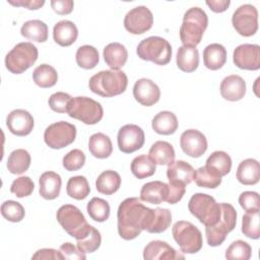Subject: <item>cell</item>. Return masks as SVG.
Here are the masks:
<instances>
[{
    "instance_id": "cell-1",
    "label": "cell",
    "mask_w": 260,
    "mask_h": 260,
    "mask_svg": "<svg viewBox=\"0 0 260 260\" xmlns=\"http://www.w3.org/2000/svg\"><path fill=\"white\" fill-rule=\"evenodd\" d=\"M153 209L146 207L136 197L126 198L118 207V233L124 240L137 238L150 224Z\"/></svg>"
},
{
    "instance_id": "cell-2",
    "label": "cell",
    "mask_w": 260,
    "mask_h": 260,
    "mask_svg": "<svg viewBox=\"0 0 260 260\" xmlns=\"http://www.w3.org/2000/svg\"><path fill=\"white\" fill-rule=\"evenodd\" d=\"M127 85V75L121 70L100 71L92 75L88 81L89 89L104 98H112L123 93Z\"/></svg>"
},
{
    "instance_id": "cell-3",
    "label": "cell",
    "mask_w": 260,
    "mask_h": 260,
    "mask_svg": "<svg viewBox=\"0 0 260 260\" xmlns=\"http://www.w3.org/2000/svg\"><path fill=\"white\" fill-rule=\"evenodd\" d=\"M208 24L205 11L199 7L189 8L184 16L180 27V39L183 46L196 47L203 37Z\"/></svg>"
},
{
    "instance_id": "cell-4",
    "label": "cell",
    "mask_w": 260,
    "mask_h": 260,
    "mask_svg": "<svg viewBox=\"0 0 260 260\" xmlns=\"http://www.w3.org/2000/svg\"><path fill=\"white\" fill-rule=\"evenodd\" d=\"M189 211L205 226H213L221 215L220 204L215 199L204 193H195L188 203Z\"/></svg>"
},
{
    "instance_id": "cell-5",
    "label": "cell",
    "mask_w": 260,
    "mask_h": 260,
    "mask_svg": "<svg viewBox=\"0 0 260 260\" xmlns=\"http://www.w3.org/2000/svg\"><path fill=\"white\" fill-rule=\"evenodd\" d=\"M56 216L63 230L76 240L85 237L91 229V225L87 223L82 212L75 205H62L58 209Z\"/></svg>"
},
{
    "instance_id": "cell-6",
    "label": "cell",
    "mask_w": 260,
    "mask_h": 260,
    "mask_svg": "<svg viewBox=\"0 0 260 260\" xmlns=\"http://www.w3.org/2000/svg\"><path fill=\"white\" fill-rule=\"evenodd\" d=\"M136 54L142 60L151 61L157 65H167L172 58V47L166 39L153 36L138 44Z\"/></svg>"
},
{
    "instance_id": "cell-7",
    "label": "cell",
    "mask_w": 260,
    "mask_h": 260,
    "mask_svg": "<svg viewBox=\"0 0 260 260\" xmlns=\"http://www.w3.org/2000/svg\"><path fill=\"white\" fill-rule=\"evenodd\" d=\"M67 114L86 125H93L102 120L104 110L100 103L90 98L75 96L68 104Z\"/></svg>"
},
{
    "instance_id": "cell-8",
    "label": "cell",
    "mask_w": 260,
    "mask_h": 260,
    "mask_svg": "<svg viewBox=\"0 0 260 260\" xmlns=\"http://www.w3.org/2000/svg\"><path fill=\"white\" fill-rule=\"evenodd\" d=\"M38 49L29 42L18 43L5 57L6 68L14 74L23 73L37 61Z\"/></svg>"
},
{
    "instance_id": "cell-9",
    "label": "cell",
    "mask_w": 260,
    "mask_h": 260,
    "mask_svg": "<svg viewBox=\"0 0 260 260\" xmlns=\"http://www.w3.org/2000/svg\"><path fill=\"white\" fill-rule=\"evenodd\" d=\"M221 215L217 223L213 226H205L207 244L211 247L221 245L229 233H231L237 223V211L230 203H220Z\"/></svg>"
},
{
    "instance_id": "cell-10",
    "label": "cell",
    "mask_w": 260,
    "mask_h": 260,
    "mask_svg": "<svg viewBox=\"0 0 260 260\" xmlns=\"http://www.w3.org/2000/svg\"><path fill=\"white\" fill-rule=\"evenodd\" d=\"M173 237L185 254H194L202 248V234L197 226L190 221L179 220L172 229Z\"/></svg>"
},
{
    "instance_id": "cell-11",
    "label": "cell",
    "mask_w": 260,
    "mask_h": 260,
    "mask_svg": "<svg viewBox=\"0 0 260 260\" xmlns=\"http://www.w3.org/2000/svg\"><path fill=\"white\" fill-rule=\"evenodd\" d=\"M76 137V127L66 121L49 125L44 132L46 144L53 149H60L71 144Z\"/></svg>"
},
{
    "instance_id": "cell-12",
    "label": "cell",
    "mask_w": 260,
    "mask_h": 260,
    "mask_svg": "<svg viewBox=\"0 0 260 260\" xmlns=\"http://www.w3.org/2000/svg\"><path fill=\"white\" fill-rule=\"evenodd\" d=\"M232 23L237 32L243 37H251L258 29V11L251 4L241 5L232 17Z\"/></svg>"
},
{
    "instance_id": "cell-13",
    "label": "cell",
    "mask_w": 260,
    "mask_h": 260,
    "mask_svg": "<svg viewBox=\"0 0 260 260\" xmlns=\"http://www.w3.org/2000/svg\"><path fill=\"white\" fill-rule=\"evenodd\" d=\"M153 24L152 12L146 6H137L127 12L124 18L126 30L133 35H141L149 30Z\"/></svg>"
},
{
    "instance_id": "cell-14",
    "label": "cell",
    "mask_w": 260,
    "mask_h": 260,
    "mask_svg": "<svg viewBox=\"0 0 260 260\" xmlns=\"http://www.w3.org/2000/svg\"><path fill=\"white\" fill-rule=\"evenodd\" d=\"M118 146L124 153H132L140 149L145 140L143 130L134 124H127L120 128L118 132Z\"/></svg>"
},
{
    "instance_id": "cell-15",
    "label": "cell",
    "mask_w": 260,
    "mask_h": 260,
    "mask_svg": "<svg viewBox=\"0 0 260 260\" xmlns=\"http://www.w3.org/2000/svg\"><path fill=\"white\" fill-rule=\"evenodd\" d=\"M233 61L237 67L245 70L260 68V47L255 44H243L234 50Z\"/></svg>"
},
{
    "instance_id": "cell-16",
    "label": "cell",
    "mask_w": 260,
    "mask_h": 260,
    "mask_svg": "<svg viewBox=\"0 0 260 260\" xmlns=\"http://www.w3.org/2000/svg\"><path fill=\"white\" fill-rule=\"evenodd\" d=\"M182 150L191 157H200L207 150L205 135L196 129H189L182 133L180 138Z\"/></svg>"
},
{
    "instance_id": "cell-17",
    "label": "cell",
    "mask_w": 260,
    "mask_h": 260,
    "mask_svg": "<svg viewBox=\"0 0 260 260\" xmlns=\"http://www.w3.org/2000/svg\"><path fill=\"white\" fill-rule=\"evenodd\" d=\"M34 118L25 110L16 109L11 111L6 118L8 130L16 136H26L34 128Z\"/></svg>"
},
{
    "instance_id": "cell-18",
    "label": "cell",
    "mask_w": 260,
    "mask_h": 260,
    "mask_svg": "<svg viewBox=\"0 0 260 260\" xmlns=\"http://www.w3.org/2000/svg\"><path fill=\"white\" fill-rule=\"evenodd\" d=\"M133 95L142 106L150 107L158 102L160 98V89L152 80L140 78L134 83Z\"/></svg>"
},
{
    "instance_id": "cell-19",
    "label": "cell",
    "mask_w": 260,
    "mask_h": 260,
    "mask_svg": "<svg viewBox=\"0 0 260 260\" xmlns=\"http://www.w3.org/2000/svg\"><path fill=\"white\" fill-rule=\"evenodd\" d=\"M143 258L145 260H171V259H184L185 257L178 253L167 242L151 241L143 250Z\"/></svg>"
},
{
    "instance_id": "cell-20",
    "label": "cell",
    "mask_w": 260,
    "mask_h": 260,
    "mask_svg": "<svg viewBox=\"0 0 260 260\" xmlns=\"http://www.w3.org/2000/svg\"><path fill=\"white\" fill-rule=\"evenodd\" d=\"M195 170L193 167L184 161L177 160L169 165L167 170V177L170 184L175 185H188L194 180Z\"/></svg>"
},
{
    "instance_id": "cell-21",
    "label": "cell",
    "mask_w": 260,
    "mask_h": 260,
    "mask_svg": "<svg viewBox=\"0 0 260 260\" xmlns=\"http://www.w3.org/2000/svg\"><path fill=\"white\" fill-rule=\"evenodd\" d=\"M246 93V82L245 80L237 75L232 74L224 77L220 83V94L221 96L230 102L240 101Z\"/></svg>"
},
{
    "instance_id": "cell-22",
    "label": "cell",
    "mask_w": 260,
    "mask_h": 260,
    "mask_svg": "<svg viewBox=\"0 0 260 260\" xmlns=\"http://www.w3.org/2000/svg\"><path fill=\"white\" fill-rule=\"evenodd\" d=\"M169 185L161 181H151L144 184L140 190V199L150 204H160L167 201Z\"/></svg>"
},
{
    "instance_id": "cell-23",
    "label": "cell",
    "mask_w": 260,
    "mask_h": 260,
    "mask_svg": "<svg viewBox=\"0 0 260 260\" xmlns=\"http://www.w3.org/2000/svg\"><path fill=\"white\" fill-rule=\"evenodd\" d=\"M40 195L47 200H53L57 198L61 191L62 180L59 174L48 171L41 175L40 180Z\"/></svg>"
},
{
    "instance_id": "cell-24",
    "label": "cell",
    "mask_w": 260,
    "mask_h": 260,
    "mask_svg": "<svg viewBox=\"0 0 260 260\" xmlns=\"http://www.w3.org/2000/svg\"><path fill=\"white\" fill-rule=\"evenodd\" d=\"M103 57L112 70H119L125 65L128 58V52L124 45L115 42L110 43L104 48Z\"/></svg>"
},
{
    "instance_id": "cell-25",
    "label": "cell",
    "mask_w": 260,
    "mask_h": 260,
    "mask_svg": "<svg viewBox=\"0 0 260 260\" xmlns=\"http://www.w3.org/2000/svg\"><path fill=\"white\" fill-rule=\"evenodd\" d=\"M78 37V29L76 25L70 20H60L53 27L54 41L62 46H71Z\"/></svg>"
},
{
    "instance_id": "cell-26",
    "label": "cell",
    "mask_w": 260,
    "mask_h": 260,
    "mask_svg": "<svg viewBox=\"0 0 260 260\" xmlns=\"http://www.w3.org/2000/svg\"><path fill=\"white\" fill-rule=\"evenodd\" d=\"M236 177L243 185H255L260 179V166L258 160L247 158L240 162Z\"/></svg>"
},
{
    "instance_id": "cell-27",
    "label": "cell",
    "mask_w": 260,
    "mask_h": 260,
    "mask_svg": "<svg viewBox=\"0 0 260 260\" xmlns=\"http://www.w3.org/2000/svg\"><path fill=\"white\" fill-rule=\"evenodd\" d=\"M226 61L225 48L217 43L210 44L203 50V62L206 68L210 70L220 69Z\"/></svg>"
},
{
    "instance_id": "cell-28",
    "label": "cell",
    "mask_w": 260,
    "mask_h": 260,
    "mask_svg": "<svg viewBox=\"0 0 260 260\" xmlns=\"http://www.w3.org/2000/svg\"><path fill=\"white\" fill-rule=\"evenodd\" d=\"M177 66L184 72H193L199 65V53L196 47L182 46L178 49L176 57Z\"/></svg>"
},
{
    "instance_id": "cell-29",
    "label": "cell",
    "mask_w": 260,
    "mask_h": 260,
    "mask_svg": "<svg viewBox=\"0 0 260 260\" xmlns=\"http://www.w3.org/2000/svg\"><path fill=\"white\" fill-rule=\"evenodd\" d=\"M151 126L157 134L171 135L178 129V119L174 113L162 111L153 117Z\"/></svg>"
},
{
    "instance_id": "cell-30",
    "label": "cell",
    "mask_w": 260,
    "mask_h": 260,
    "mask_svg": "<svg viewBox=\"0 0 260 260\" xmlns=\"http://www.w3.org/2000/svg\"><path fill=\"white\" fill-rule=\"evenodd\" d=\"M88 149L94 157L107 158L112 154L113 144L108 135L98 132L89 137Z\"/></svg>"
},
{
    "instance_id": "cell-31",
    "label": "cell",
    "mask_w": 260,
    "mask_h": 260,
    "mask_svg": "<svg viewBox=\"0 0 260 260\" xmlns=\"http://www.w3.org/2000/svg\"><path fill=\"white\" fill-rule=\"evenodd\" d=\"M148 156L155 165H170L175 159V149L171 143L158 140L154 142L148 152Z\"/></svg>"
},
{
    "instance_id": "cell-32",
    "label": "cell",
    "mask_w": 260,
    "mask_h": 260,
    "mask_svg": "<svg viewBox=\"0 0 260 260\" xmlns=\"http://www.w3.org/2000/svg\"><path fill=\"white\" fill-rule=\"evenodd\" d=\"M20 34L27 40L44 43L48 40V25L39 19L28 20L22 24Z\"/></svg>"
},
{
    "instance_id": "cell-33",
    "label": "cell",
    "mask_w": 260,
    "mask_h": 260,
    "mask_svg": "<svg viewBox=\"0 0 260 260\" xmlns=\"http://www.w3.org/2000/svg\"><path fill=\"white\" fill-rule=\"evenodd\" d=\"M121 186L120 175L112 170L104 171L95 181L96 190L105 195H112L119 190Z\"/></svg>"
},
{
    "instance_id": "cell-34",
    "label": "cell",
    "mask_w": 260,
    "mask_h": 260,
    "mask_svg": "<svg viewBox=\"0 0 260 260\" xmlns=\"http://www.w3.org/2000/svg\"><path fill=\"white\" fill-rule=\"evenodd\" d=\"M6 166L11 174L20 175L28 170L30 166V154L25 149H15L9 154Z\"/></svg>"
},
{
    "instance_id": "cell-35",
    "label": "cell",
    "mask_w": 260,
    "mask_h": 260,
    "mask_svg": "<svg viewBox=\"0 0 260 260\" xmlns=\"http://www.w3.org/2000/svg\"><path fill=\"white\" fill-rule=\"evenodd\" d=\"M194 181L201 188L214 189L221 184V176L211 168L204 166L195 171Z\"/></svg>"
},
{
    "instance_id": "cell-36",
    "label": "cell",
    "mask_w": 260,
    "mask_h": 260,
    "mask_svg": "<svg viewBox=\"0 0 260 260\" xmlns=\"http://www.w3.org/2000/svg\"><path fill=\"white\" fill-rule=\"evenodd\" d=\"M32 79L38 86L42 88H48L56 84L58 80V74L55 68L51 65L41 64L34 70Z\"/></svg>"
},
{
    "instance_id": "cell-37",
    "label": "cell",
    "mask_w": 260,
    "mask_h": 260,
    "mask_svg": "<svg viewBox=\"0 0 260 260\" xmlns=\"http://www.w3.org/2000/svg\"><path fill=\"white\" fill-rule=\"evenodd\" d=\"M172 222V213L167 208H155L152 212L150 224L146 232L151 234H159L165 232Z\"/></svg>"
},
{
    "instance_id": "cell-38",
    "label": "cell",
    "mask_w": 260,
    "mask_h": 260,
    "mask_svg": "<svg viewBox=\"0 0 260 260\" xmlns=\"http://www.w3.org/2000/svg\"><path fill=\"white\" fill-rule=\"evenodd\" d=\"M75 59L77 65L83 69L94 68L100 61L98 50L89 45H83L79 47L76 51Z\"/></svg>"
},
{
    "instance_id": "cell-39",
    "label": "cell",
    "mask_w": 260,
    "mask_h": 260,
    "mask_svg": "<svg viewBox=\"0 0 260 260\" xmlns=\"http://www.w3.org/2000/svg\"><path fill=\"white\" fill-rule=\"evenodd\" d=\"M207 167L214 170L221 177L228 175L232 169V158L231 156L221 150H217L212 152L208 158L206 159Z\"/></svg>"
},
{
    "instance_id": "cell-40",
    "label": "cell",
    "mask_w": 260,
    "mask_h": 260,
    "mask_svg": "<svg viewBox=\"0 0 260 260\" xmlns=\"http://www.w3.org/2000/svg\"><path fill=\"white\" fill-rule=\"evenodd\" d=\"M131 172L137 179H145L155 173V164L146 154H141L132 160Z\"/></svg>"
},
{
    "instance_id": "cell-41",
    "label": "cell",
    "mask_w": 260,
    "mask_h": 260,
    "mask_svg": "<svg viewBox=\"0 0 260 260\" xmlns=\"http://www.w3.org/2000/svg\"><path fill=\"white\" fill-rule=\"evenodd\" d=\"M66 191L71 198L76 200H83L88 196L90 188L85 177L75 176L68 180Z\"/></svg>"
},
{
    "instance_id": "cell-42",
    "label": "cell",
    "mask_w": 260,
    "mask_h": 260,
    "mask_svg": "<svg viewBox=\"0 0 260 260\" xmlns=\"http://www.w3.org/2000/svg\"><path fill=\"white\" fill-rule=\"evenodd\" d=\"M242 233L244 236L257 240L260 238V211H247L242 219Z\"/></svg>"
},
{
    "instance_id": "cell-43",
    "label": "cell",
    "mask_w": 260,
    "mask_h": 260,
    "mask_svg": "<svg viewBox=\"0 0 260 260\" xmlns=\"http://www.w3.org/2000/svg\"><path fill=\"white\" fill-rule=\"evenodd\" d=\"M86 210L91 219L98 222H104L110 216L109 203L105 199L99 197H93L90 199V201L87 203Z\"/></svg>"
},
{
    "instance_id": "cell-44",
    "label": "cell",
    "mask_w": 260,
    "mask_h": 260,
    "mask_svg": "<svg viewBox=\"0 0 260 260\" xmlns=\"http://www.w3.org/2000/svg\"><path fill=\"white\" fill-rule=\"evenodd\" d=\"M251 246L242 240L233 242L225 251V258L229 260H248L251 258Z\"/></svg>"
},
{
    "instance_id": "cell-45",
    "label": "cell",
    "mask_w": 260,
    "mask_h": 260,
    "mask_svg": "<svg viewBox=\"0 0 260 260\" xmlns=\"http://www.w3.org/2000/svg\"><path fill=\"white\" fill-rule=\"evenodd\" d=\"M102 243L101 233L93 226H91L89 233L80 240H76L77 248L83 253H92L96 251Z\"/></svg>"
},
{
    "instance_id": "cell-46",
    "label": "cell",
    "mask_w": 260,
    "mask_h": 260,
    "mask_svg": "<svg viewBox=\"0 0 260 260\" xmlns=\"http://www.w3.org/2000/svg\"><path fill=\"white\" fill-rule=\"evenodd\" d=\"M1 214L4 218L11 222H19L23 219L25 211L23 206L16 201L7 200L1 205Z\"/></svg>"
},
{
    "instance_id": "cell-47",
    "label": "cell",
    "mask_w": 260,
    "mask_h": 260,
    "mask_svg": "<svg viewBox=\"0 0 260 260\" xmlns=\"http://www.w3.org/2000/svg\"><path fill=\"white\" fill-rule=\"evenodd\" d=\"M63 167L69 172L78 171L84 166L85 154L82 150L75 148L66 153L63 157Z\"/></svg>"
},
{
    "instance_id": "cell-48",
    "label": "cell",
    "mask_w": 260,
    "mask_h": 260,
    "mask_svg": "<svg viewBox=\"0 0 260 260\" xmlns=\"http://www.w3.org/2000/svg\"><path fill=\"white\" fill-rule=\"evenodd\" d=\"M35 189V184L29 177L22 176L15 179L10 187L11 193L15 194V196L22 198L29 196Z\"/></svg>"
},
{
    "instance_id": "cell-49",
    "label": "cell",
    "mask_w": 260,
    "mask_h": 260,
    "mask_svg": "<svg viewBox=\"0 0 260 260\" xmlns=\"http://www.w3.org/2000/svg\"><path fill=\"white\" fill-rule=\"evenodd\" d=\"M72 98L70 94L63 92V91H57L49 98V106L51 110L57 113H67L68 104Z\"/></svg>"
},
{
    "instance_id": "cell-50",
    "label": "cell",
    "mask_w": 260,
    "mask_h": 260,
    "mask_svg": "<svg viewBox=\"0 0 260 260\" xmlns=\"http://www.w3.org/2000/svg\"><path fill=\"white\" fill-rule=\"evenodd\" d=\"M239 203L245 211L260 210V200L257 192L245 191L239 196Z\"/></svg>"
},
{
    "instance_id": "cell-51",
    "label": "cell",
    "mask_w": 260,
    "mask_h": 260,
    "mask_svg": "<svg viewBox=\"0 0 260 260\" xmlns=\"http://www.w3.org/2000/svg\"><path fill=\"white\" fill-rule=\"evenodd\" d=\"M60 252L64 259L70 260H84L85 253L81 252L77 247H75L71 243H64L60 246Z\"/></svg>"
},
{
    "instance_id": "cell-52",
    "label": "cell",
    "mask_w": 260,
    "mask_h": 260,
    "mask_svg": "<svg viewBox=\"0 0 260 260\" xmlns=\"http://www.w3.org/2000/svg\"><path fill=\"white\" fill-rule=\"evenodd\" d=\"M169 185V196L167 202L170 204L178 203L184 196L186 191V186L184 185H175V184H168Z\"/></svg>"
},
{
    "instance_id": "cell-53",
    "label": "cell",
    "mask_w": 260,
    "mask_h": 260,
    "mask_svg": "<svg viewBox=\"0 0 260 260\" xmlns=\"http://www.w3.org/2000/svg\"><path fill=\"white\" fill-rule=\"evenodd\" d=\"M51 6L57 14L65 15L71 13L74 3L72 0H52Z\"/></svg>"
},
{
    "instance_id": "cell-54",
    "label": "cell",
    "mask_w": 260,
    "mask_h": 260,
    "mask_svg": "<svg viewBox=\"0 0 260 260\" xmlns=\"http://www.w3.org/2000/svg\"><path fill=\"white\" fill-rule=\"evenodd\" d=\"M32 259H53V260H62L64 259L61 252L55 249H41L38 250L31 257Z\"/></svg>"
},
{
    "instance_id": "cell-55",
    "label": "cell",
    "mask_w": 260,
    "mask_h": 260,
    "mask_svg": "<svg viewBox=\"0 0 260 260\" xmlns=\"http://www.w3.org/2000/svg\"><path fill=\"white\" fill-rule=\"evenodd\" d=\"M8 3L13 6H21V7L27 8L29 10H37L45 4V1L44 0H16V1L8 0Z\"/></svg>"
},
{
    "instance_id": "cell-56",
    "label": "cell",
    "mask_w": 260,
    "mask_h": 260,
    "mask_svg": "<svg viewBox=\"0 0 260 260\" xmlns=\"http://www.w3.org/2000/svg\"><path fill=\"white\" fill-rule=\"evenodd\" d=\"M205 3L213 12L220 13L228 9V7L231 4V1L230 0H211V1L207 0Z\"/></svg>"
}]
</instances>
